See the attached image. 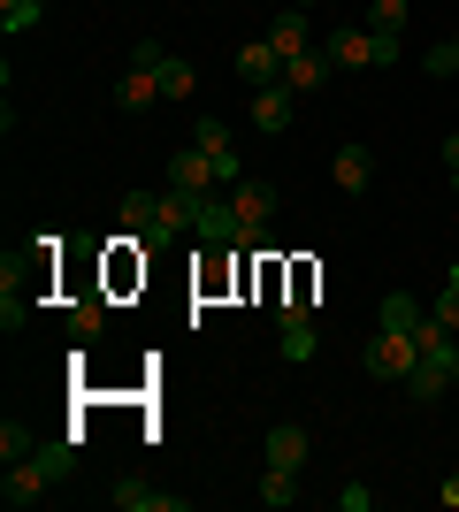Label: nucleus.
I'll use <instances>...</instances> for the list:
<instances>
[{
    "label": "nucleus",
    "instance_id": "25",
    "mask_svg": "<svg viewBox=\"0 0 459 512\" xmlns=\"http://www.w3.org/2000/svg\"><path fill=\"white\" fill-rule=\"evenodd\" d=\"M421 69H429L437 85H444V77H459V46H452V31H444V39L429 46V54H421Z\"/></svg>",
    "mask_w": 459,
    "mask_h": 512
},
{
    "label": "nucleus",
    "instance_id": "26",
    "mask_svg": "<svg viewBox=\"0 0 459 512\" xmlns=\"http://www.w3.org/2000/svg\"><path fill=\"white\" fill-rule=\"evenodd\" d=\"M31 451H39L31 428H23V421H0V459H31Z\"/></svg>",
    "mask_w": 459,
    "mask_h": 512
},
{
    "label": "nucleus",
    "instance_id": "35",
    "mask_svg": "<svg viewBox=\"0 0 459 512\" xmlns=\"http://www.w3.org/2000/svg\"><path fill=\"white\" fill-rule=\"evenodd\" d=\"M291 8H314V0H291Z\"/></svg>",
    "mask_w": 459,
    "mask_h": 512
},
{
    "label": "nucleus",
    "instance_id": "24",
    "mask_svg": "<svg viewBox=\"0 0 459 512\" xmlns=\"http://www.w3.org/2000/svg\"><path fill=\"white\" fill-rule=\"evenodd\" d=\"M39 0H0V31H8V39H16V31H39Z\"/></svg>",
    "mask_w": 459,
    "mask_h": 512
},
{
    "label": "nucleus",
    "instance_id": "9",
    "mask_svg": "<svg viewBox=\"0 0 459 512\" xmlns=\"http://www.w3.org/2000/svg\"><path fill=\"white\" fill-rule=\"evenodd\" d=\"M291 107H299V92H291V85H253V123H261V138L291 130Z\"/></svg>",
    "mask_w": 459,
    "mask_h": 512
},
{
    "label": "nucleus",
    "instance_id": "12",
    "mask_svg": "<svg viewBox=\"0 0 459 512\" xmlns=\"http://www.w3.org/2000/svg\"><path fill=\"white\" fill-rule=\"evenodd\" d=\"M329 62H337V69H375V31H368V23H352V31H329Z\"/></svg>",
    "mask_w": 459,
    "mask_h": 512
},
{
    "label": "nucleus",
    "instance_id": "16",
    "mask_svg": "<svg viewBox=\"0 0 459 512\" xmlns=\"http://www.w3.org/2000/svg\"><path fill=\"white\" fill-rule=\"evenodd\" d=\"M115 222H123V237H146L153 222H161V192H123V207H115Z\"/></svg>",
    "mask_w": 459,
    "mask_h": 512
},
{
    "label": "nucleus",
    "instance_id": "34",
    "mask_svg": "<svg viewBox=\"0 0 459 512\" xmlns=\"http://www.w3.org/2000/svg\"><path fill=\"white\" fill-rule=\"evenodd\" d=\"M452 390H459V352H452Z\"/></svg>",
    "mask_w": 459,
    "mask_h": 512
},
{
    "label": "nucleus",
    "instance_id": "33",
    "mask_svg": "<svg viewBox=\"0 0 459 512\" xmlns=\"http://www.w3.org/2000/svg\"><path fill=\"white\" fill-rule=\"evenodd\" d=\"M444 283H452V291H459V260H452V276H444Z\"/></svg>",
    "mask_w": 459,
    "mask_h": 512
},
{
    "label": "nucleus",
    "instance_id": "31",
    "mask_svg": "<svg viewBox=\"0 0 459 512\" xmlns=\"http://www.w3.org/2000/svg\"><path fill=\"white\" fill-rule=\"evenodd\" d=\"M444 169L459 176V130H452V138H444Z\"/></svg>",
    "mask_w": 459,
    "mask_h": 512
},
{
    "label": "nucleus",
    "instance_id": "19",
    "mask_svg": "<svg viewBox=\"0 0 459 512\" xmlns=\"http://www.w3.org/2000/svg\"><path fill=\"white\" fill-rule=\"evenodd\" d=\"M276 344H284V360H314V352H322L314 321H276Z\"/></svg>",
    "mask_w": 459,
    "mask_h": 512
},
{
    "label": "nucleus",
    "instance_id": "23",
    "mask_svg": "<svg viewBox=\"0 0 459 512\" xmlns=\"http://www.w3.org/2000/svg\"><path fill=\"white\" fill-rule=\"evenodd\" d=\"M421 314H429V306H421L414 291H391V299H383V329H414Z\"/></svg>",
    "mask_w": 459,
    "mask_h": 512
},
{
    "label": "nucleus",
    "instance_id": "11",
    "mask_svg": "<svg viewBox=\"0 0 459 512\" xmlns=\"http://www.w3.org/2000/svg\"><path fill=\"white\" fill-rule=\"evenodd\" d=\"M329 184L360 199V192L375 184V153H368V146H337V161H329Z\"/></svg>",
    "mask_w": 459,
    "mask_h": 512
},
{
    "label": "nucleus",
    "instance_id": "13",
    "mask_svg": "<svg viewBox=\"0 0 459 512\" xmlns=\"http://www.w3.org/2000/svg\"><path fill=\"white\" fill-rule=\"evenodd\" d=\"M329 69H337V62H329V46L314 39L306 54H291V62H284V85H291V92L306 100V92H322V77H329Z\"/></svg>",
    "mask_w": 459,
    "mask_h": 512
},
{
    "label": "nucleus",
    "instance_id": "21",
    "mask_svg": "<svg viewBox=\"0 0 459 512\" xmlns=\"http://www.w3.org/2000/svg\"><path fill=\"white\" fill-rule=\"evenodd\" d=\"M100 329H108V306H100V299H77V306H69V337H77V344H92Z\"/></svg>",
    "mask_w": 459,
    "mask_h": 512
},
{
    "label": "nucleus",
    "instance_id": "4",
    "mask_svg": "<svg viewBox=\"0 0 459 512\" xmlns=\"http://www.w3.org/2000/svg\"><path fill=\"white\" fill-rule=\"evenodd\" d=\"M199 153L215 161V184H238L245 176V153H238V130L215 123V115H199Z\"/></svg>",
    "mask_w": 459,
    "mask_h": 512
},
{
    "label": "nucleus",
    "instance_id": "37",
    "mask_svg": "<svg viewBox=\"0 0 459 512\" xmlns=\"http://www.w3.org/2000/svg\"><path fill=\"white\" fill-rule=\"evenodd\" d=\"M452 192H459V176H452Z\"/></svg>",
    "mask_w": 459,
    "mask_h": 512
},
{
    "label": "nucleus",
    "instance_id": "20",
    "mask_svg": "<svg viewBox=\"0 0 459 512\" xmlns=\"http://www.w3.org/2000/svg\"><path fill=\"white\" fill-rule=\"evenodd\" d=\"M153 77H161V100H192V92H199V69H192V62H176V54L153 69Z\"/></svg>",
    "mask_w": 459,
    "mask_h": 512
},
{
    "label": "nucleus",
    "instance_id": "18",
    "mask_svg": "<svg viewBox=\"0 0 459 512\" xmlns=\"http://www.w3.org/2000/svg\"><path fill=\"white\" fill-rule=\"evenodd\" d=\"M115 100L131 107V115H146V107L161 100V77H153V69H131V77H123V85H115Z\"/></svg>",
    "mask_w": 459,
    "mask_h": 512
},
{
    "label": "nucleus",
    "instance_id": "3",
    "mask_svg": "<svg viewBox=\"0 0 459 512\" xmlns=\"http://www.w3.org/2000/svg\"><path fill=\"white\" fill-rule=\"evenodd\" d=\"M230 207H238V222H245V253L253 245H268V214H276V184H230Z\"/></svg>",
    "mask_w": 459,
    "mask_h": 512
},
{
    "label": "nucleus",
    "instance_id": "29",
    "mask_svg": "<svg viewBox=\"0 0 459 512\" xmlns=\"http://www.w3.org/2000/svg\"><path fill=\"white\" fill-rule=\"evenodd\" d=\"M337 505H345V512H368L375 490H368V482H345V490H337Z\"/></svg>",
    "mask_w": 459,
    "mask_h": 512
},
{
    "label": "nucleus",
    "instance_id": "17",
    "mask_svg": "<svg viewBox=\"0 0 459 512\" xmlns=\"http://www.w3.org/2000/svg\"><path fill=\"white\" fill-rule=\"evenodd\" d=\"M169 184H176V192H207V184H215V161H207V153H176V161H169Z\"/></svg>",
    "mask_w": 459,
    "mask_h": 512
},
{
    "label": "nucleus",
    "instance_id": "7",
    "mask_svg": "<svg viewBox=\"0 0 459 512\" xmlns=\"http://www.w3.org/2000/svg\"><path fill=\"white\" fill-rule=\"evenodd\" d=\"M192 237H199V245H245V222H238V207H230V199H207V207H199V222H192Z\"/></svg>",
    "mask_w": 459,
    "mask_h": 512
},
{
    "label": "nucleus",
    "instance_id": "1",
    "mask_svg": "<svg viewBox=\"0 0 459 512\" xmlns=\"http://www.w3.org/2000/svg\"><path fill=\"white\" fill-rule=\"evenodd\" d=\"M414 360H421L414 329H375L368 352H360V367H368L375 383H406V375H414Z\"/></svg>",
    "mask_w": 459,
    "mask_h": 512
},
{
    "label": "nucleus",
    "instance_id": "36",
    "mask_svg": "<svg viewBox=\"0 0 459 512\" xmlns=\"http://www.w3.org/2000/svg\"><path fill=\"white\" fill-rule=\"evenodd\" d=\"M452 46H459V23H452Z\"/></svg>",
    "mask_w": 459,
    "mask_h": 512
},
{
    "label": "nucleus",
    "instance_id": "27",
    "mask_svg": "<svg viewBox=\"0 0 459 512\" xmlns=\"http://www.w3.org/2000/svg\"><path fill=\"white\" fill-rule=\"evenodd\" d=\"M406 8H414V0H375V8H368V31H406Z\"/></svg>",
    "mask_w": 459,
    "mask_h": 512
},
{
    "label": "nucleus",
    "instance_id": "22",
    "mask_svg": "<svg viewBox=\"0 0 459 512\" xmlns=\"http://www.w3.org/2000/svg\"><path fill=\"white\" fill-rule=\"evenodd\" d=\"M261 505H276V512L299 505V474H291V467H268L261 474Z\"/></svg>",
    "mask_w": 459,
    "mask_h": 512
},
{
    "label": "nucleus",
    "instance_id": "2",
    "mask_svg": "<svg viewBox=\"0 0 459 512\" xmlns=\"http://www.w3.org/2000/svg\"><path fill=\"white\" fill-rule=\"evenodd\" d=\"M46 490H54V467H46L39 451H31V459H8V474H0V505L8 512H31Z\"/></svg>",
    "mask_w": 459,
    "mask_h": 512
},
{
    "label": "nucleus",
    "instance_id": "28",
    "mask_svg": "<svg viewBox=\"0 0 459 512\" xmlns=\"http://www.w3.org/2000/svg\"><path fill=\"white\" fill-rule=\"evenodd\" d=\"M161 62H169V46H161V39H138V54H131V69H161Z\"/></svg>",
    "mask_w": 459,
    "mask_h": 512
},
{
    "label": "nucleus",
    "instance_id": "6",
    "mask_svg": "<svg viewBox=\"0 0 459 512\" xmlns=\"http://www.w3.org/2000/svg\"><path fill=\"white\" fill-rule=\"evenodd\" d=\"M108 505L123 512H192V497H176V490H153V482H115Z\"/></svg>",
    "mask_w": 459,
    "mask_h": 512
},
{
    "label": "nucleus",
    "instance_id": "5",
    "mask_svg": "<svg viewBox=\"0 0 459 512\" xmlns=\"http://www.w3.org/2000/svg\"><path fill=\"white\" fill-rule=\"evenodd\" d=\"M261 39H268V46H276V54L291 62V54H306V46H314V23H306V8H291V0H284V8L268 16V31H261Z\"/></svg>",
    "mask_w": 459,
    "mask_h": 512
},
{
    "label": "nucleus",
    "instance_id": "32",
    "mask_svg": "<svg viewBox=\"0 0 459 512\" xmlns=\"http://www.w3.org/2000/svg\"><path fill=\"white\" fill-rule=\"evenodd\" d=\"M444 505H452V512H459V474H444Z\"/></svg>",
    "mask_w": 459,
    "mask_h": 512
},
{
    "label": "nucleus",
    "instance_id": "14",
    "mask_svg": "<svg viewBox=\"0 0 459 512\" xmlns=\"http://www.w3.org/2000/svg\"><path fill=\"white\" fill-rule=\"evenodd\" d=\"M444 390H452V360H414V375H406V398H414V406H437Z\"/></svg>",
    "mask_w": 459,
    "mask_h": 512
},
{
    "label": "nucleus",
    "instance_id": "30",
    "mask_svg": "<svg viewBox=\"0 0 459 512\" xmlns=\"http://www.w3.org/2000/svg\"><path fill=\"white\" fill-rule=\"evenodd\" d=\"M429 314H437V321H444V329H452V337H459V291H452V283H444V299H437V306H429Z\"/></svg>",
    "mask_w": 459,
    "mask_h": 512
},
{
    "label": "nucleus",
    "instance_id": "10",
    "mask_svg": "<svg viewBox=\"0 0 459 512\" xmlns=\"http://www.w3.org/2000/svg\"><path fill=\"white\" fill-rule=\"evenodd\" d=\"M230 69H238L245 85H284V54H276L268 39H245V46H238V62H230Z\"/></svg>",
    "mask_w": 459,
    "mask_h": 512
},
{
    "label": "nucleus",
    "instance_id": "15",
    "mask_svg": "<svg viewBox=\"0 0 459 512\" xmlns=\"http://www.w3.org/2000/svg\"><path fill=\"white\" fill-rule=\"evenodd\" d=\"M261 459H268V467H291V474H299V467H306V428H299V421H284V428H268V444H261Z\"/></svg>",
    "mask_w": 459,
    "mask_h": 512
},
{
    "label": "nucleus",
    "instance_id": "8",
    "mask_svg": "<svg viewBox=\"0 0 459 512\" xmlns=\"http://www.w3.org/2000/svg\"><path fill=\"white\" fill-rule=\"evenodd\" d=\"M23 314H31V283H23L16 253H8V260H0V329L16 337V329H23Z\"/></svg>",
    "mask_w": 459,
    "mask_h": 512
}]
</instances>
